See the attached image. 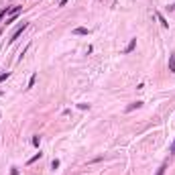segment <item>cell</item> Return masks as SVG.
<instances>
[{"instance_id": "1", "label": "cell", "mask_w": 175, "mask_h": 175, "mask_svg": "<svg viewBox=\"0 0 175 175\" xmlns=\"http://www.w3.org/2000/svg\"><path fill=\"white\" fill-rule=\"evenodd\" d=\"M25 29H27V22H22V27H20V29H16V31H14V35H12V39H10V43H14V41L19 39L20 35L25 33Z\"/></svg>"}, {"instance_id": "2", "label": "cell", "mask_w": 175, "mask_h": 175, "mask_svg": "<svg viewBox=\"0 0 175 175\" xmlns=\"http://www.w3.org/2000/svg\"><path fill=\"white\" fill-rule=\"evenodd\" d=\"M135 47H136V39H130V43H128L126 49H124V53H132V51H135Z\"/></svg>"}, {"instance_id": "3", "label": "cell", "mask_w": 175, "mask_h": 175, "mask_svg": "<svg viewBox=\"0 0 175 175\" xmlns=\"http://www.w3.org/2000/svg\"><path fill=\"white\" fill-rule=\"evenodd\" d=\"M169 71H171V74H175V53L169 55Z\"/></svg>"}, {"instance_id": "4", "label": "cell", "mask_w": 175, "mask_h": 175, "mask_svg": "<svg viewBox=\"0 0 175 175\" xmlns=\"http://www.w3.org/2000/svg\"><path fill=\"white\" fill-rule=\"evenodd\" d=\"M141 104H142V102H132V104H128V106H126V112H132V110H135V108H139Z\"/></svg>"}, {"instance_id": "5", "label": "cell", "mask_w": 175, "mask_h": 175, "mask_svg": "<svg viewBox=\"0 0 175 175\" xmlns=\"http://www.w3.org/2000/svg\"><path fill=\"white\" fill-rule=\"evenodd\" d=\"M74 35H88V29L77 27V29H74Z\"/></svg>"}, {"instance_id": "6", "label": "cell", "mask_w": 175, "mask_h": 175, "mask_svg": "<svg viewBox=\"0 0 175 175\" xmlns=\"http://www.w3.org/2000/svg\"><path fill=\"white\" fill-rule=\"evenodd\" d=\"M157 16H159V20H161V25H163V27H169V22H167V19H165V16H163L161 12H157Z\"/></svg>"}, {"instance_id": "7", "label": "cell", "mask_w": 175, "mask_h": 175, "mask_svg": "<svg viewBox=\"0 0 175 175\" xmlns=\"http://www.w3.org/2000/svg\"><path fill=\"white\" fill-rule=\"evenodd\" d=\"M41 155H43V153H37L35 157H31V159H29V165H31V163H35V161H39V159H41Z\"/></svg>"}, {"instance_id": "8", "label": "cell", "mask_w": 175, "mask_h": 175, "mask_svg": "<svg viewBox=\"0 0 175 175\" xmlns=\"http://www.w3.org/2000/svg\"><path fill=\"white\" fill-rule=\"evenodd\" d=\"M165 169H167V165H165V163H163L161 167L157 169V175H165Z\"/></svg>"}, {"instance_id": "9", "label": "cell", "mask_w": 175, "mask_h": 175, "mask_svg": "<svg viewBox=\"0 0 175 175\" xmlns=\"http://www.w3.org/2000/svg\"><path fill=\"white\" fill-rule=\"evenodd\" d=\"M33 145H35V147H39V145H41V136H39V135L33 136Z\"/></svg>"}, {"instance_id": "10", "label": "cell", "mask_w": 175, "mask_h": 175, "mask_svg": "<svg viewBox=\"0 0 175 175\" xmlns=\"http://www.w3.org/2000/svg\"><path fill=\"white\" fill-rule=\"evenodd\" d=\"M6 14H10V10H8V8H4V10H0V20L4 19V16H6Z\"/></svg>"}, {"instance_id": "11", "label": "cell", "mask_w": 175, "mask_h": 175, "mask_svg": "<svg viewBox=\"0 0 175 175\" xmlns=\"http://www.w3.org/2000/svg\"><path fill=\"white\" fill-rule=\"evenodd\" d=\"M35 80H37V75H31V80H29V88L35 86Z\"/></svg>"}, {"instance_id": "12", "label": "cell", "mask_w": 175, "mask_h": 175, "mask_svg": "<svg viewBox=\"0 0 175 175\" xmlns=\"http://www.w3.org/2000/svg\"><path fill=\"white\" fill-rule=\"evenodd\" d=\"M8 75H10V74H8V71H4V74H0V81H4V80H6V77H8Z\"/></svg>"}, {"instance_id": "13", "label": "cell", "mask_w": 175, "mask_h": 175, "mask_svg": "<svg viewBox=\"0 0 175 175\" xmlns=\"http://www.w3.org/2000/svg\"><path fill=\"white\" fill-rule=\"evenodd\" d=\"M59 167V161H57V159H53V163H51V169H57Z\"/></svg>"}, {"instance_id": "14", "label": "cell", "mask_w": 175, "mask_h": 175, "mask_svg": "<svg viewBox=\"0 0 175 175\" xmlns=\"http://www.w3.org/2000/svg\"><path fill=\"white\" fill-rule=\"evenodd\" d=\"M10 175H19V169H16V167H12V169H10Z\"/></svg>"}, {"instance_id": "15", "label": "cell", "mask_w": 175, "mask_h": 175, "mask_svg": "<svg viewBox=\"0 0 175 175\" xmlns=\"http://www.w3.org/2000/svg\"><path fill=\"white\" fill-rule=\"evenodd\" d=\"M65 4H67V0H61L59 2V6H65Z\"/></svg>"}, {"instance_id": "16", "label": "cell", "mask_w": 175, "mask_h": 175, "mask_svg": "<svg viewBox=\"0 0 175 175\" xmlns=\"http://www.w3.org/2000/svg\"><path fill=\"white\" fill-rule=\"evenodd\" d=\"M171 153H173V155H175V142H173V147H171Z\"/></svg>"}, {"instance_id": "17", "label": "cell", "mask_w": 175, "mask_h": 175, "mask_svg": "<svg viewBox=\"0 0 175 175\" xmlns=\"http://www.w3.org/2000/svg\"><path fill=\"white\" fill-rule=\"evenodd\" d=\"M0 96H2V92H0Z\"/></svg>"}]
</instances>
